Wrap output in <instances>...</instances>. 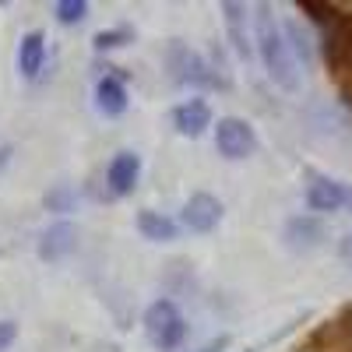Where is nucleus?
<instances>
[{"label": "nucleus", "instance_id": "f8f14e48", "mask_svg": "<svg viewBox=\"0 0 352 352\" xmlns=\"http://www.w3.org/2000/svg\"><path fill=\"white\" fill-rule=\"evenodd\" d=\"M46 64V36L43 32H25L18 43V71L25 78H36Z\"/></svg>", "mask_w": 352, "mask_h": 352}, {"label": "nucleus", "instance_id": "6ab92c4d", "mask_svg": "<svg viewBox=\"0 0 352 352\" xmlns=\"http://www.w3.org/2000/svg\"><path fill=\"white\" fill-rule=\"evenodd\" d=\"M18 338V324L14 320H0V352H8Z\"/></svg>", "mask_w": 352, "mask_h": 352}, {"label": "nucleus", "instance_id": "6e6552de", "mask_svg": "<svg viewBox=\"0 0 352 352\" xmlns=\"http://www.w3.org/2000/svg\"><path fill=\"white\" fill-rule=\"evenodd\" d=\"M222 21H226V32H229V43L236 50L243 60L254 56V36H250V11L236 0H226L222 4Z\"/></svg>", "mask_w": 352, "mask_h": 352}, {"label": "nucleus", "instance_id": "9b49d317", "mask_svg": "<svg viewBox=\"0 0 352 352\" xmlns=\"http://www.w3.org/2000/svg\"><path fill=\"white\" fill-rule=\"evenodd\" d=\"M78 250V229L71 222H56L39 236V257L43 261H64Z\"/></svg>", "mask_w": 352, "mask_h": 352}, {"label": "nucleus", "instance_id": "f257e3e1", "mask_svg": "<svg viewBox=\"0 0 352 352\" xmlns=\"http://www.w3.org/2000/svg\"><path fill=\"white\" fill-rule=\"evenodd\" d=\"M254 50L261 53V64L268 71V78L285 88V92H300V64L289 50V39L282 32V25L275 21L268 4L254 8Z\"/></svg>", "mask_w": 352, "mask_h": 352}, {"label": "nucleus", "instance_id": "0eeeda50", "mask_svg": "<svg viewBox=\"0 0 352 352\" xmlns=\"http://www.w3.org/2000/svg\"><path fill=\"white\" fill-rule=\"evenodd\" d=\"M138 176H141V155L116 152L106 166V187H109L113 197H127L138 187Z\"/></svg>", "mask_w": 352, "mask_h": 352}, {"label": "nucleus", "instance_id": "f3484780", "mask_svg": "<svg viewBox=\"0 0 352 352\" xmlns=\"http://www.w3.org/2000/svg\"><path fill=\"white\" fill-rule=\"evenodd\" d=\"M43 204H46V212H60V215H64V212L74 208V190H71L67 184H56V187L46 190Z\"/></svg>", "mask_w": 352, "mask_h": 352}, {"label": "nucleus", "instance_id": "2eb2a0df", "mask_svg": "<svg viewBox=\"0 0 352 352\" xmlns=\"http://www.w3.org/2000/svg\"><path fill=\"white\" fill-rule=\"evenodd\" d=\"M138 232L144 240H152V243H169V240H176V232H180V229H176V222L169 215L144 208V212H138Z\"/></svg>", "mask_w": 352, "mask_h": 352}, {"label": "nucleus", "instance_id": "dca6fc26", "mask_svg": "<svg viewBox=\"0 0 352 352\" xmlns=\"http://www.w3.org/2000/svg\"><path fill=\"white\" fill-rule=\"evenodd\" d=\"M127 43H134V32H131L127 25H120V28H102V32H96V39H92V46H96L99 53L120 50V46H127Z\"/></svg>", "mask_w": 352, "mask_h": 352}, {"label": "nucleus", "instance_id": "4468645a", "mask_svg": "<svg viewBox=\"0 0 352 352\" xmlns=\"http://www.w3.org/2000/svg\"><path fill=\"white\" fill-rule=\"evenodd\" d=\"M320 236H324V229H320V222L310 219V215H296L285 226V243L292 250H310V247L320 243Z\"/></svg>", "mask_w": 352, "mask_h": 352}, {"label": "nucleus", "instance_id": "423d86ee", "mask_svg": "<svg viewBox=\"0 0 352 352\" xmlns=\"http://www.w3.org/2000/svg\"><path fill=\"white\" fill-rule=\"evenodd\" d=\"M310 352H352V307L338 310L314 331Z\"/></svg>", "mask_w": 352, "mask_h": 352}, {"label": "nucleus", "instance_id": "1a4fd4ad", "mask_svg": "<svg viewBox=\"0 0 352 352\" xmlns=\"http://www.w3.org/2000/svg\"><path fill=\"white\" fill-rule=\"evenodd\" d=\"M222 222V201L215 194H194L187 204H184V226L190 232H212L215 226Z\"/></svg>", "mask_w": 352, "mask_h": 352}, {"label": "nucleus", "instance_id": "9d476101", "mask_svg": "<svg viewBox=\"0 0 352 352\" xmlns=\"http://www.w3.org/2000/svg\"><path fill=\"white\" fill-rule=\"evenodd\" d=\"M173 127H176V134H184V138H201L204 131L212 127V106L204 99L180 102L173 109Z\"/></svg>", "mask_w": 352, "mask_h": 352}, {"label": "nucleus", "instance_id": "39448f33", "mask_svg": "<svg viewBox=\"0 0 352 352\" xmlns=\"http://www.w3.org/2000/svg\"><path fill=\"white\" fill-rule=\"evenodd\" d=\"M215 148L229 162H240V159L257 152V134L247 120H240V116H222L219 127H215Z\"/></svg>", "mask_w": 352, "mask_h": 352}, {"label": "nucleus", "instance_id": "20e7f679", "mask_svg": "<svg viewBox=\"0 0 352 352\" xmlns=\"http://www.w3.org/2000/svg\"><path fill=\"white\" fill-rule=\"evenodd\" d=\"M307 204L314 212H342L352 208V187L335 180V176H324L317 169H307Z\"/></svg>", "mask_w": 352, "mask_h": 352}, {"label": "nucleus", "instance_id": "ddd939ff", "mask_svg": "<svg viewBox=\"0 0 352 352\" xmlns=\"http://www.w3.org/2000/svg\"><path fill=\"white\" fill-rule=\"evenodd\" d=\"M96 106L106 116H120L127 109V88L116 74H106V78L96 81Z\"/></svg>", "mask_w": 352, "mask_h": 352}, {"label": "nucleus", "instance_id": "4be33fe9", "mask_svg": "<svg viewBox=\"0 0 352 352\" xmlns=\"http://www.w3.org/2000/svg\"><path fill=\"white\" fill-rule=\"evenodd\" d=\"M338 250H342V257H345V261L352 264V232H349V236L342 240V247H338Z\"/></svg>", "mask_w": 352, "mask_h": 352}, {"label": "nucleus", "instance_id": "412c9836", "mask_svg": "<svg viewBox=\"0 0 352 352\" xmlns=\"http://www.w3.org/2000/svg\"><path fill=\"white\" fill-rule=\"evenodd\" d=\"M85 352H124V349L116 345V342H92V345H88Z\"/></svg>", "mask_w": 352, "mask_h": 352}, {"label": "nucleus", "instance_id": "7ed1b4c3", "mask_svg": "<svg viewBox=\"0 0 352 352\" xmlns=\"http://www.w3.org/2000/svg\"><path fill=\"white\" fill-rule=\"evenodd\" d=\"M144 335L159 352H173L187 338V320L180 314L173 300H155L148 310H144Z\"/></svg>", "mask_w": 352, "mask_h": 352}, {"label": "nucleus", "instance_id": "a211bd4d", "mask_svg": "<svg viewBox=\"0 0 352 352\" xmlns=\"http://www.w3.org/2000/svg\"><path fill=\"white\" fill-rule=\"evenodd\" d=\"M53 14H56V21H60V25H78L88 14V4H85V0H56Z\"/></svg>", "mask_w": 352, "mask_h": 352}, {"label": "nucleus", "instance_id": "5701e85b", "mask_svg": "<svg viewBox=\"0 0 352 352\" xmlns=\"http://www.w3.org/2000/svg\"><path fill=\"white\" fill-rule=\"evenodd\" d=\"M8 159H11V144H4V148H0V169L8 166Z\"/></svg>", "mask_w": 352, "mask_h": 352}, {"label": "nucleus", "instance_id": "f03ea898", "mask_svg": "<svg viewBox=\"0 0 352 352\" xmlns=\"http://www.w3.org/2000/svg\"><path fill=\"white\" fill-rule=\"evenodd\" d=\"M166 64L173 71V78L180 85H194V88H226L229 81L215 71V64H208L201 53L187 50L180 39H173L166 50Z\"/></svg>", "mask_w": 352, "mask_h": 352}, {"label": "nucleus", "instance_id": "aec40b11", "mask_svg": "<svg viewBox=\"0 0 352 352\" xmlns=\"http://www.w3.org/2000/svg\"><path fill=\"white\" fill-rule=\"evenodd\" d=\"M229 342H232L229 335H219V338H212L208 345H201L197 352H226V349H229Z\"/></svg>", "mask_w": 352, "mask_h": 352}]
</instances>
